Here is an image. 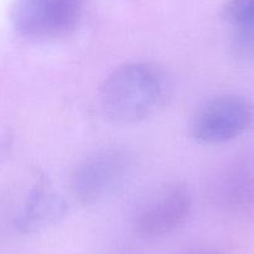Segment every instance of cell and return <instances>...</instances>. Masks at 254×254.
<instances>
[{"label":"cell","mask_w":254,"mask_h":254,"mask_svg":"<svg viewBox=\"0 0 254 254\" xmlns=\"http://www.w3.org/2000/svg\"><path fill=\"white\" fill-rule=\"evenodd\" d=\"M223 16L234 26L254 21V0H229L223 9Z\"/></svg>","instance_id":"7"},{"label":"cell","mask_w":254,"mask_h":254,"mask_svg":"<svg viewBox=\"0 0 254 254\" xmlns=\"http://www.w3.org/2000/svg\"><path fill=\"white\" fill-rule=\"evenodd\" d=\"M233 50L238 58L254 61V21L237 26L233 36Z\"/></svg>","instance_id":"8"},{"label":"cell","mask_w":254,"mask_h":254,"mask_svg":"<svg viewBox=\"0 0 254 254\" xmlns=\"http://www.w3.org/2000/svg\"><path fill=\"white\" fill-rule=\"evenodd\" d=\"M198 254H214V253H198Z\"/></svg>","instance_id":"9"},{"label":"cell","mask_w":254,"mask_h":254,"mask_svg":"<svg viewBox=\"0 0 254 254\" xmlns=\"http://www.w3.org/2000/svg\"><path fill=\"white\" fill-rule=\"evenodd\" d=\"M168 85L160 66L147 61L127 63L107 76L100 90V105L107 119L136 124L153 116L167 100Z\"/></svg>","instance_id":"1"},{"label":"cell","mask_w":254,"mask_h":254,"mask_svg":"<svg viewBox=\"0 0 254 254\" xmlns=\"http://www.w3.org/2000/svg\"><path fill=\"white\" fill-rule=\"evenodd\" d=\"M254 120V109L248 100L223 95L209 100L192 117L190 132L203 145H221L246 132Z\"/></svg>","instance_id":"3"},{"label":"cell","mask_w":254,"mask_h":254,"mask_svg":"<svg viewBox=\"0 0 254 254\" xmlns=\"http://www.w3.org/2000/svg\"><path fill=\"white\" fill-rule=\"evenodd\" d=\"M87 0H14L10 21L23 38L55 40L77 28Z\"/></svg>","instance_id":"2"},{"label":"cell","mask_w":254,"mask_h":254,"mask_svg":"<svg viewBox=\"0 0 254 254\" xmlns=\"http://www.w3.org/2000/svg\"><path fill=\"white\" fill-rule=\"evenodd\" d=\"M66 214V203L46 183L40 182L28 197L23 211L16 218L21 232H36L56 223Z\"/></svg>","instance_id":"6"},{"label":"cell","mask_w":254,"mask_h":254,"mask_svg":"<svg viewBox=\"0 0 254 254\" xmlns=\"http://www.w3.org/2000/svg\"><path fill=\"white\" fill-rule=\"evenodd\" d=\"M128 168L121 150L109 148L92 153L75 167L70 180L71 193L82 206H94L116 190Z\"/></svg>","instance_id":"4"},{"label":"cell","mask_w":254,"mask_h":254,"mask_svg":"<svg viewBox=\"0 0 254 254\" xmlns=\"http://www.w3.org/2000/svg\"><path fill=\"white\" fill-rule=\"evenodd\" d=\"M192 209V197L183 183H167L157 190L138 211L136 229L147 238L171 233L182 226Z\"/></svg>","instance_id":"5"}]
</instances>
